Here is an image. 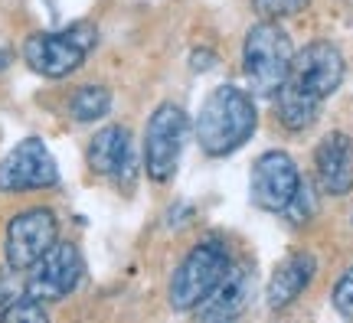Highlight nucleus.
Here are the masks:
<instances>
[{"instance_id": "obj_1", "label": "nucleus", "mask_w": 353, "mask_h": 323, "mask_svg": "<svg viewBox=\"0 0 353 323\" xmlns=\"http://www.w3.org/2000/svg\"><path fill=\"white\" fill-rule=\"evenodd\" d=\"M343 82V56L334 43H307L294 52L288 75L275 92L278 121L288 131H307L317 121L321 105L341 88Z\"/></svg>"}, {"instance_id": "obj_2", "label": "nucleus", "mask_w": 353, "mask_h": 323, "mask_svg": "<svg viewBox=\"0 0 353 323\" xmlns=\"http://www.w3.org/2000/svg\"><path fill=\"white\" fill-rule=\"evenodd\" d=\"M255 127H259V112L252 95H245L236 85H219L203 101L196 118V140L203 154L229 157L255 134Z\"/></svg>"}, {"instance_id": "obj_3", "label": "nucleus", "mask_w": 353, "mask_h": 323, "mask_svg": "<svg viewBox=\"0 0 353 323\" xmlns=\"http://www.w3.org/2000/svg\"><path fill=\"white\" fill-rule=\"evenodd\" d=\"M291 59H294L291 37L275 20H262L245 33L242 72H245V82L252 85L255 95H275L288 75Z\"/></svg>"}, {"instance_id": "obj_4", "label": "nucleus", "mask_w": 353, "mask_h": 323, "mask_svg": "<svg viewBox=\"0 0 353 323\" xmlns=\"http://www.w3.org/2000/svg\"><path fill=\"white\" fill-rule=\"evenodd\" d=\"M229 268V249L219 238H206L193 245L190 255L180 261L170 281V307L174 311H196L206 294L219 284V278Z\"/></svg>"}, {"instance_id": "obj_5", "label": "nucleus", "mask_w": 353, "mask_h": 323, "mask_svg": "<svg viewBox=\"0 0 353 323\" xmlns=\"http://www.w3.org/2000/svg\"><path fill=\"white\" fill-rule=\"evenodd\" d=\"M92 46H95V26L76 23L59 33H33L23 46V59L33 72L46 79H65L85 63Z\"/></svg>"}, {"instance_id": "obj_6", "label": "nucleus", "mask_w": 353, "mask_h": 323, "mask_svg": "<svg viewBox=\"0 0 353 323\" xmlns=\"http://www.w3.org/2000/svg\"><path fill=\"white\" fill-rule=\"evenodd\" d=\"M187 127L190 121L183 108H176L170 101L151 114L148 131H144V170H148L151 180L164 183V180L174 176L183 144H187Z\"/></svg>"}, {"instance_id": "obj_7", "label": "nucleus", "mask_w": 353, "mask_h": 323, "mask_svg": "<svg viewBox=\"0 0 353 323\" xmlns=\"http://www.w3.org/2000/svg\"><path fill=\"white\" fill-rule=\"evenodd\" d=\"M82 255L72 242H52L50 249L43 251L33 264H30V274H26V294L30 298L43 300V304H52V300L69 298L76 284L82 281Z\"/></svg>"}, {"instance_id": "obj_8", "label": "nucleus", "mask_w": 353, "mask_h": 323, "mask_svg": "<svg viewBox=\"0 0 353 323\" xmlns=\"http://www.w3.org/2000/svg\"><path fill=\"white\" fill-rule=\"evenodd\" d=\"M59 170L39 137H26L0 163V193H26V189L56 187Z\"/></svg>"}, {"instance_id": "obj_9", "label": "nucleus", "mask_w": 353, "mask_h": 323, "mask_svg": "<svg viewBox=\"0 0 353 323\" xmlns=\"http://www.w3.org/2000/svg\"><path fill=\"white\" fill-rule=\"evenodd\" d=\"M252 202L265 212H285L301 189V174L285 150H268L252 167Z\"/></svg>"}, {"instance_id": "obj_10", "label": "nucleus", "mask_w": 353, "mask_h": 323, "mask_svg": "<svg viewBox=\"0 0 353 323\" xmlns=\"http://www.w3.org/2000/svg\"><path fill=\"white\" fill-rule=\"evenodd\" d=\"M59 238V222L50 209H26L7 225V264L30 271V264Z\"/></svg>"}, {"instance_id": "obj_11", "label": "nucleus", "mask_w": 353, "mask_h": 323, "mask_svg": "<svg viewBox=\"0 0 353 323\" xmlns=\"http://www.w3.org/2000/svg\"><path fill=\"white\" fill-rule=\"evenodd\" d=\"M252 294H255V271L249 268V261H239V264H229L226 274L219 278V284L206 294V300L193 313L200 320H232V317H239L249 307Z\"/></svg>"}, {"instance_id": "obj_12", "label": "nucleus", "mask_w": 353, "mask_h": 323, "mask_svg": "<svg viewBox=\"0 0 353 323\" xmlns=\"http://www.w3.org/2000/svg\"><path fill=\"white\" fill-rule=\"evenodd\" d=\"M317 187L327 196H347L353 189V137L330 131L314 150Z\"/></svg>"}, {"instance_id": "obj_13", "label": "nucleus", "mask_w": 353, "mask_h": 323, "mask_svg": "<svg viewBox=\"0 0 353 323\" xmlns=\"http://www.w3.org/2000/svg\"><path fill=\"white\" fill-rule=\"evenodd\" d=\"M88 167H92V174L108 176V180H121L131 174V167H134L131 131L121 125L101 127L88 144Z\"/></svg>"}, {"instance_id": "obj_14", "label": "nucleus", "mask_w": 353, "mask_h": 323, "mask_svg": "<svg viewBox=\"0 0 353 323\" xmlns=\"http://www.w3.org/2000/svg\"><path fill=\"white\" fill-rule=\"evenodd\" d=\"M314 271H317L314 255H307V251L288 255V258L275 268L272 281H268V291H265L268 307H272V311H285V307H291V304L307 291V284L314 281Z\"/></svg>"}, {"instance_id": "obj_15", "label": "nucleus", "mask_w": 353, "mask_h": 323, "mask_svg": "<svg viewBox=\"0 0 353 323\" xmlns=\"http://www.w3.org/2000/svg\"><path fill=\"white\" fill-rule=\"evenodd\" d=\"M112 108V92L105 85H82L69 98V112L76 121H99Z\"/></svg>"}, {"instance_id": "obj_16", "label": "nucleus", "mask_w": 353, "mask_h": 323, "mask_svg": "<svg viewBox=\"0 0 353 323\" xmlns=\"http://www.w3.org/2000/svg\"><path fill=\"white\" fill-rule=\"evenodd\" d=\"M0 317H3V320H37V323H43L46 320V307H43V300L23 294V298H17L13 304H7V307L0 311Z\"/></svg>"}, {"instance_id": "obj_17", "label": "nucleus", "mask_w": 353, "mask_h": 323, "mask_svg": "<svg viewBox=\"0 0 353 323\" xmlns=\"http://www.w3.org/2000/svg\"><path fill=\"white\" fill-rule=\"evenodd\" d=\"M311 0H252V7L262 13L265 20H281L291 13H301Z\"/></svg>"}, {"instance_id": "obj_18", "label": "nucleus", "mask_w": 353, "mask_h": 323, "mask_svg": "<svg viewBox=\"0 0 353 323\" xmlns=\"http://www.w3.org/2000/svg\"><path fill=\"white\" fill-rule=\"evenodd\" d=\"M334 307H337L341 317L353 320V268L343 271V278L334 284Z\"/></svg>"}, {"instance_id": "obj_19", "label": "nucleus", "mask_w": 353, "mask_h": 323, "mask_svg": "<svg viewBox=\"0 0 353 323\" xmlns=\"http://www.w3.org/2000/svg\"><path fill=\"white\" fill-rule=\"evenodd\" d=\"M17 268H10V271H0V311L7 307V304H13L17 298H23L26 294V281H20L17 278Z\"/></svg>"}]
</instances>
